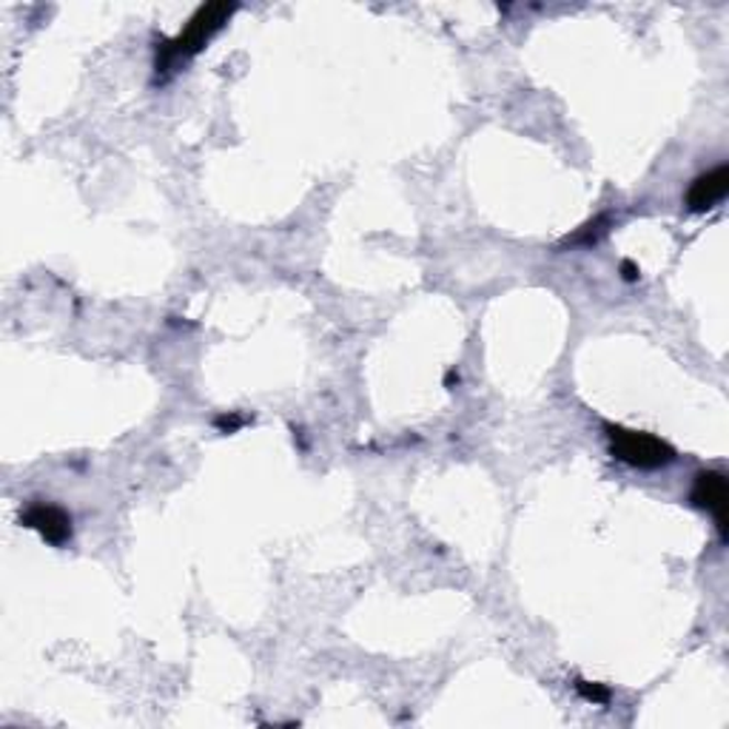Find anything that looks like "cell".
<instances>
[{
	"label": "cell",
	"mask_w": 729,
	"mask_h": 729,
	"mask_svg": "<svg viewBox=\"0 0 729 729\" xmlns=\"http://www.w3.org/2000/svg\"><path fill=\"white\" fill-rule=\"evenodd\" d=\"M234 12H237L234 3H205V7L197 9L180 35L171 37V41H166V43H160V49H157V64H155L157 71L171 69V66L180 64V60H189V57H194L197 52H203L205 43L217 35L225 23L232 21Z\"/></svg>",
	"instance_id": "obj_1"
},
{
	"label": "cell",
	"mask_w": 729,
	"mask_h": 729,
	"mask_svg": "<svg viewBox=\"0 0 729 729\" xmlns=\"http://www.w3.org/2000/svg\"><path fill=\"white\" fill-rule=\"evenodd\" d=\"M607 430V442L610 453L618 462L630 464L638 470H659L675 462V448L659 436L647 434V430H632L625 425H604Z\"/></svg>",
	"instance_id": "obj_2"
},
{
	"label": "cell",
	"mask_w": 729,
	"mask_h": 729,
	"mask_svg": "<svg viewBox=\"0 0 729 729\" xmlns=\"http://www.w3.org/2000/svg\"><path fill=\"white\" fill-rule=\"evenodd\" d=\"M21 525L29 530H35L43 541H49L52 547H64L71 541V516L57 505H43L35 502L21 513Z\"/></svg>",
	"instance_id": "obj_3"
},
{
	"label": "cell",
	"mask_w": 729,
	"mask_h": 729,
	"mask_svg": "<svg viewBox=\"0 0 729 729\" xmlns=\"http://www.w3.org/2000/svg\"><path fill=\"white\" fill-rule=\"evenodd\" d=\"M693 505L698 511H707L709 516H716L718 530H727V505H729V493H727V476H724L721 470H702L698 476H695L693 484Z\"/></svg>",
	"instance_id": "obj_4"
},
{
	"label": "cell",
	"mask_w": 729,
	"mask_h": 729,
	"mask_svg": "<svg viewBox=\"0 0 729 729\" xmlns=\"http://www.w3.org/2000/svg\"><path fill=\"white\" fill-rule=\"evenodd\" d=\"M727 191H729V166H718V169L695 177V180L689 182L687 194H684V205H687L693 214H704V211H713L718 203H724Z\"/></svg>",
	"instance_id": "obj_5"
},
{
	"label": "cell",
	"mask_w": 729,
	"mask_h": 729,
	"mask_svg": "<svg viewBox=\"0 0 729 729\" xmlns=\"http://www.w3.org/2000/svg\"><path fill=\"white\" fill-rule=\"evenodd\" d=\"M575 693L590 704H610V689L604 687V684H596V681L579 678L575 681Z\"/></svg>",
	"instance_id": "obj_6"
},
{
	"label": "cell",
	"mask_w": 729,
	"mask_h": 729,
	"mask_svg": "<svg viewBox=\"0 0 729 729\" xmlns=\"http://www.w3.org/2000/svg\"><path fill=\"white\" fill-rule=\"evenodd\" d=\"M607 223V217H596L593 220V223H587L582 228V232L579 234H573V237H570V243H575V246H593V243H596L598 237H602V225Z\"/></svg>",
	"instance_id": "obj_7"
},
{
	"label": "cell",
	"mask_w": 729,
	"mask_h": 729,
	"mask_svg": "<svg viewBox=\"0 0 729 729\" xmlns=\"http://www.w3.org/2000/svg\"><path fill=\"white\" fill-rule=\"evenodd\" d=\"M246 425V416L239 414H228V416H220L217 419V428H223L225 434H234L237 428H243Z\"/></svg>",
	"instance_id": "obj_8"
},
{
	"label": "cell",
	"mask_w": 729,
	"mask_h": 729,
	"mask_svg": "<svg viewBox=\"0 0 729 729\" xmlns=\"http://www.w3.org/2000/svg\"><path fill=\"white\" fill-rule=\"evenodd\" d=\"M621 277H625L627 282H638V277H641V271H638L636 262L625 260V262H621Z\"/></svg>",
	"instance_id": "obj_9"
}]
</instances>
